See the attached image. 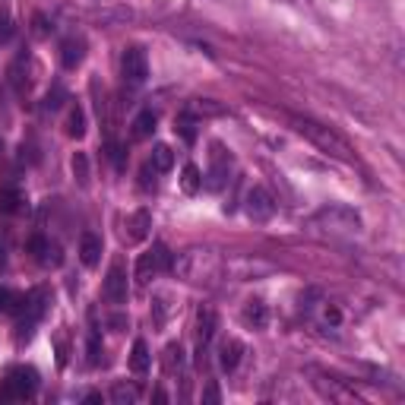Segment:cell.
I'll use <instances>...</instances> for the list:
<instances>
[{
	"label": "cell",
	"mask_w": 405,
	"mask_h": 405,
	"mask_svg": "<svg viewBox=\"0 0 405 405\" xmlns=\"http://www.w3.org/2000/svg\"><path fill=\"white\" fill-rule=\"evenodd\" d=\"M323 317H326V323H332V326H336V323H339V320H342V313H339V307H336V304H326Z\"/></svg>",
	"instance_id": "obj_35"
},
{
	"label": "cell",
	"mask_w": 405,
	"mask_h": 405,
	"mask_svg": "<svg viewBox=\"0 0 405 405\" xmlns=\"http://www.w3.org/2000/svg\"><path fill=\"white\" fill-rule=\"evenodd\" d=\"M120 73L130 86H143L149 76V60H146V51L143 48H127L124 57H120Z\"/></svg>",
	"instance_id": "obj_5"
},
{
	"label": "cell",
	"mask_w": 405,
	"mask_h": 405,
	"mask_svg": "<svg viewBox=\"0 0 405 405\" xmlns=\"http://www.w3.org/2000/svg\"><path fill=\"white\" fill-rule=\"evenodd\" d=\"M108 159L114 162V168H118V171H124V165H127L124 146H118V143H108Z\"/></svg>",
	"instance_id": "obj_31"
},
{
	"label": "cell",
	"mask_w": 405,
	"mask_h": 405,
	"mask_svg": "<svg viewBox=\"0 0 405 405\" xmlns=\"http://www.w3.org/2000/svg\"><path fill=\"white\" fill-rule=\"evenodd\" d=\"M0 266H3V247H0Z\"/></svg>",
	"instance_id": "obj_37"
},
{
	"label": "cell",
	"mask_w": 405,
	"mask_h": 405,
	"mask_svg": "<svg viewBox=\"0 0 405 405\" xmlns=\"http://www.w3.org/2000/svg\"><path fill=\"white\" fill-rule=\"evenodd\" d=\"M80 260H83V266H95L101 260V238L99 234L86 232L80 238Z\"/></svg>",
	"instance_id": "obj_16"
},
{
	"label": "cell",
	"mask_w": 405,
	"mask_h": 405,
	"mask_svg": "<svg viewBox=\"0 0 405 405\" xmlns=\"http://www.w3.org/2000/svg\"><path fill=\"white\" fill-rule=\"evenodd\" d=\"M171 266H174L171 250H168L165 244H152L140 260H136V282H140V285H146L149 279H155V276L168 273Z\"/></svg>",
	"instance_id": "obj_4"
},
{
	"label": "cell",
	"mask_w": 405,
	"mask_h": 405,
	"mask_svg": "<svg viewBox=\"0 0 405 405\" xmlns=\"http://www.w3.org/2000/svg\"><path fill=\"white\" fill-rule=\"evenodd\" d=\"M101 361V346H99V332L89 336V364H99Z\"/></svg>",
	"instance_id": "obj_33"
},
{
	"label": "cell",
	"mask_w": 405,
	"mask_h": 405,
	"mask_svg": "<svg viewBox=\"0 0 405 405\" xmlns=\"http://www.w3.org/2000/svg\"><path fill=\"white\" fill-rule=\"evenodd\" d=\"M149 165H152L159 174L171 171V168H174V152H171V146H165V143H159V146L152 149V155H149Z\"/></svg>",
	"instance_id": "obj_19"
},
{
	"label": "cell",
	"mask_w": 405,
	"mask_h": 405,
	"mask_svg": "<svg viewBox=\"0 0 405 405\" xmlns=\"http://www.w3.org/2000/svg\"><path fill=\"white\" fill-rule=\"evenodd\" d=\"M149 346L143 339H136L133 342V352H130V371L133 374H146L149 371Z\"/></svg>",
	"instance_id": "obj_20"
},
{
	"label": "cell",
	"mask_w": 405,
	"mask_h": 405,
	"mask_svg": "<svg viewBox=\"0 0 405 405\" xmlns=\"http://www.w3.org/2000/svg\"><path fill=\"white\" fill-rule=\"evenodd\" d=\"M83 57H86V41L83 38H66L64 45H60V64H64L66 70L80 66Z\"/></svg>",
	"instance_id": "obj_14"
},
{
	"label": "cell",
	"mask_w": 405,
	"mask_h": 405,
	"mask_svg": "<svg viewBox=\"0 0 405 405\" xmlns=\"http://www.w3.org/2000/svg\"><path fill=\"white\" fill-rule=\"evenodd\" d=\"M228 168H232V155L225 152V146L213 143V168L203 174V187L213 190V193H219L222 187H225V180H228Z\"/></svg>",
	"instance_id": "obj_6"
},
{
	"label": "cell",
	"mask_w": 405,
	"mask_h": 405,
	"mask_svg": "<svg viewBox=\"0 0 405 405\" xmlns=\"http://www.w3.org/2000/svg\"><path fill=\"white\" fill-rule=\"evenodd\" d=\"M311 228L332 234V238H352V234L361 232V215L348 206H323L311 219Z\"/></svg>",
	"instance_id": "obj_2"
},
{
	"label": "cell",
	"mask_w": 405,
	"mask_h": 405,
	"mask_svg": "<svg viewBox=\"0 0 405 405\" xmlns=\"http://www.w3.org/2000/svg\"><path fill=\"white\" fill-rule=\"evenodd\" d=\"M29 253H32L41 266H60L64 263V250H60V244L41 238V234H35V238L29 241Z\"/></svg>",
	"instance_id": "obj_10"
},
{
	"label": "cell",
	"mask_w": 405,
	"mask_h": 405,
	"mask_svg": "<svg viewBox=\"0 0 405 405\" xmlns=\"http://www.w3.org/2000/svg\"><path fill=\"white\" fill-rule=\"evenodd\" d=\"M22 206H26V197H22L20 187H0V213L16 215Z\"/></svg>",
	"instance_id": "obj_17"
},
{
	"label": "cell",
	"mask_w": 405,
	"mask_h": 405,
	"mask_svg": "<svg viewBox=\"0 0 405 405\" xmlns=\"http://www.w3.org/2000/svg\"><path fill=\"white\" fill-rule=\"evenodd\" d=\"M66 101V92H64V86H54L51 92L45 95V101H41V108H45V111H57L60 105H64Z\"/></svg>",
	"instance_id": "obj_29"
},
{
	"label": "cell",
	"mask_w": 405,
	"mask_h": 405,
	"mask_svg": "<svg viewBox=\"0 0 405 405\" xmlns=\"http://www.w3.org/2000/svg\"><path fill=\"white\" fill-rule=\"evenodd\" d=\"M203 187V171H199L193 162H187L184 171H180V190L184 193H197Z\"/></svg>",
	"instance_id": "obj_22"
},
{
	"label": "cell",
	"mask_w": 405,
	"mask_h": 405,
	"mask_svg": "<svg viewBox=\"0 0 405 405\" xmlns=\"http://www.w3.org/2000/svg\"><path fill=\"white\" fill-rule=\"evenodd\" d=\"M136 396H140V390L136 386H127V383H118L111 390V399L118 405H130V402H136Z\"/></svg>",
	"instance_id": "obj_26"
},
{
	"label": "cell",
	"mask_w": 405,
	"mask_h": 405,
	"mask_svg": "<svg viewBox=\"0 0 405 405\" xmlns=\"http://www.w3.org/2000/svg\"><path fill=\"white\" fill-rule=\"evenodd\" d=\"M244 209L253 222H266L276 213V203H273V197H269V190H263V187H250L247 197H244Z\"/></svg>",
	"instance_id": "obj_8"
},
{
	"label": "cell",
	"mask_w": 405,
	"mask_h": 405,
	"mask_svg": "<svg viewBox=\"0 0 405 405\" xmlns=\"http://www.w3.org/2000/svg\"><path fill=\"white\" fill-rule=\"evenodd\" d=\"M174 133H180V140L184 143H193L197 140V118H193L190 111L178 114V120H174Z\"/></svg>",
	"instance_id": "obj_23"
},
{
	"label": "cell",
	"mask_w": 405,
	"mask_h": 405,
	"mask_svg": "<svg viewBox=\"0 0 405 405\" xmlns=\"http://www.w3.org/2000/svg\"><path fill=\"white\" fill-rule=\"evenodd\" d=\"M241 355H244V342H238V339H225V342L219 346V367H222V371L232 374L234 367L241 364Z\"/></svg>",
	"instance_id": "obj_13"
},
{
	"label": "cell",
	"mask_w": 405,
	"mask_h": 405,
	"mask_svg": "<svg viewBox=\"0 0 405 405\" xmlns=\"http://www.w3.org/2000/svg\"><path fill=\"white\" fill-rule=\"evenodd\" d=\"M288 124H292L294 133H301L304 140H311L320 152L332 155V159H339V162H355V149L348 146V143L342 140L332 127L320 124V120H313V118H301V114H292V118H288Z\"/></svg>",
	"instance_id": "obj_1"
},
{
	"label": "cell",
	"mask_w": 405,
	"mask_h": 405,
	"mask_svg": "<svg viewBox=\"0 0 405 405\" xmlns=\"http://www.w3.org/2000/svg\"><path fill=\"white\" fill-rule=\"evenodd\" d=\"M149 228H152V215L146 209H136L133 215H127V241H146Z\"/></svg>",
	"instance_id": "obj_12"
},
{
	"label": "cell",
	"mask_w": 405,
	"mask_h": 405,
	"mask_svg": "<svg viewBox=\"0 0 405 405\" xmlns=\"http://www.w3.org/2000/svg\"><path fill=\"white\" fill-rule=\"evenodd\" d=\"M215 329H219V317H215L213 307H199L197 311V339H199V348H206L213 342Z\"/></svg>",
	"instance_id": "obj_11"
},
{
	"label": "cell",
	"mask_w": 405,
	"mask_h": 405,
	"mask_svg": "<svg viewBox=\"0 0 405 405\" xmlns=\"http://www.w3.org/2000/svg\"><path fill=\"white\" fill-rule=\"evenodd\" d=\"M101 294H105V301H111V304H124L127 301V269L120 260H114L111 269H108Z\"/></svg>",
	"instance_id": "obj_9"
},
{
	"label": "cell",
	"mask_w": 405,
	"mask_h": 405,
	"mask_svg": "<svg viewBox=\"0 0 405 405\" xmlns=\"http://www.w3.org/2000/svg\"><path fill=\"white\" fill-rule=\"evenodd\" d=\"M241 320H244L250 329H263V326L269 323V311H266L263 301H247L244 313H241Z\"/></svg>",
	"instance_id": "obj_18"
},
{
	"label": "cell",
	"mask_w": 405,
	"mask_h": 405,
	"mask_svg": "<svg viewBox=\"0 0 405 405\" xmlns=\"http://www.w3.org/2000/svg\"><path fill=\"white\" fill-rule=\"evenodd\" d=\"M13 35H16V26H13L10 3H7V0H0V41H10Z\"/></svg>",
	"instance_id": "obj_25"
},
{
	"label": "cell",
	"mask_w": 405,
	"mask_h": 405,
	"mask_svg": "<svg viewBox=\"0 0 405 405\" xmlns=\"http://www.w3.org/2000/svg\"><path fill=\"white\" fill-rule=\"evenodd\" d=\"M32 32H35V38H48V35H51V26H48V20L41 13L32 16Z\"/></svg>",
	"instance_id": "obj_32"
},
{
	"label": "cell",
	"mask_w": 405,
	"mask_h": 405,
	"mask_svg": "<svg viewBox=\"0 0 405 405\" xmlns=\"http://www.w3.org/2000/svg\"><path fill=\"white\" fill-rule=\"evenodd\" d=\"M35 390H38L35 367H10L7 377L0 380V402H20V399L35 396Z\"/></svg>",
	"instance_id": "obj_3"
},
{
	"label": "cell",
	"mask_w": 405,
	"mask_h": 405,
	"mask_svg": "<svg viewBox=\"0 0 405 405\" xmlns=\"http://www.w3.org/2000/svg\"><path fill=\"white\" fill-rule=\"evenodd\" d=\"M209 260H213V253H209V250H187V253H180V260H174V269H178L184 279L199 282L203 276H206Z\"/></svg>",
	"instance_id": "obj_7"
},
{
	"label": "cell",
	"mask_w": 405,
	"mask_h": 405,
	"mask_svg": "<svg viewBox=\"0 0 405 405\" xmlns=\"http://www.w3.org/2000/svg\"><path fill=\"white\" fill-rule=\"evenodd\" d=\"M73 178L80 180V187H89V159H86V152L73 155Z\"/></svg>",
	"instance_id": "obj_27"
},
{
	"label": "cell",
	"mask_w": 405,
	"mask_h": 405,
	"mask_svg": "<svg viewBox=\"0 0 405 405\" xmlns=\"http://www.w3.org/2000/svg\"><path fill=\"white\" fill-rule=\"evenodd\" d=\"M190 114L193 118H219V114H225V105L215 99H197L190 105Z\"/></svg>",
	"instance_id": "obj_21"
},
{
	"label": "cell",
	"mask_w": 405,
	"mask_h": 405,
	"mask_svg": "<svg viewBox=\"0 0 405 405\" xmlns=\"http://www.w3.org/2000/svg\"><path fill=\"white\" fill-rule=\"evenodd\" d=\"M203 402H209V405H219V402H222V392H219V386H215V383H209L206 390H203Z\"/></svg>",
	"instance_id": "obj_34"
},
{
	"label": "cell",
	"mask_w": 405,
	"mask_h": 405,
	"mask_svg": "<svg viewBox=\"0 0 405 405\" xmlns=\"http://www.w3.org/2000/svg\"><path fill=\"white\" fill-rule=\"evenodd\" d=\"M155 124H159V120H155V111H149V108H146V111H140L136 118H133L130 136H133L136 143H140V140H149V136L155 133Z\"/></svg>",
	"instance_id": "obj_15"
},
{
	"label": "cell",
	"mask_w": 405,
	"mask_h": 405,
	"mask_svg": "<svg viewBox=\"0 0 405 405\" xmlns=\"http://www.w3.org/2000/svg\"><path fill=\"white\" fill-rule=\"evenodd\" d=\"M66 133H70L73 140H83V136H86V114H83V108H70V118H66Z\"/></svg>",
	"instance_id": "obj_24"
},
{
	"label": "cell",
	"mask_w": 405,
	"mask_h": 405,
	"mask_svg": "<svg viewBox=\"0 0 405 405\" xmlns=\"http://www.w3.org/2000/svg\"><path fill=\"white\" fill-rule=\"evenodd\" d=\"M57 361H60V364H66V336H64V332L57 336Z\"/></svg>",
	"instance_id": "obj_36"
},
{
	"label": "cell",
	"mask_w": 405,
	"mask_h": 405,
	"mask_svg": "<svg viewBox=\"0 0 405 405\" xmlns=\"http://www.w3.org/2000/svg\"><path fill=\"white\" fill-rule=\"evenodd\" d=\"M16 307H20V294H13L10 288L0 285V311H3V313H16Z\"/></svg>",
	"instance_id": "obj_30"
},
{
	"label": "cell",
	"mask_w": 405,
	"mask_h": 405,
	"mask_svg": "<svg viewBox=\"0 0 405 405\" xmlns=\"http://www.w3.org/2000/svg\"><path fill=\"white\" fill-rule=\"evenodd\" d=\"M180 364H184V352H180V346H168L165 348V371L168 374H174V371H180Z\"/></svg>",
	"instance_id": "obj_28"
}]
</instances>
